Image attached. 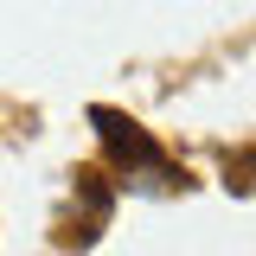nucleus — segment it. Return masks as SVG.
Here are the masks:
<instances>
[{
	"label": "nucleus",
	"instance_id": "obj_1",
	"mask_svg": "<svg viewBox=\"0 0 256 256\" xmlns=\"http://www.w3.org/2000/svg\"><path fill=\"white\" fill-rule=\"evenodd\" d=\"M96 134H102V148H109V160H116V173L122 180H134V186H166L173 180V166H166V154L154 148V134L141 122H128V116H116V109H90Z\"/></svg>",
	"mask_w": 256,
	"mask_h": 256
}]
</instances>
